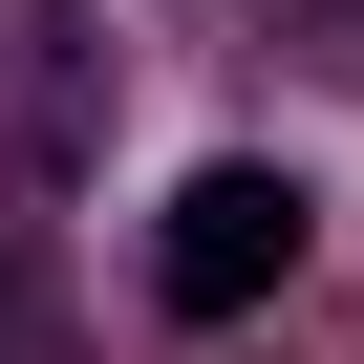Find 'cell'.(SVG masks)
<instances>
[{
  "mask_svg": "<svg viewBox=\"0 0 364 364\" xmlns=\"http://www.w3.org/2000/svg\"><path fill=\"white\" fill-rule=\"evenodd\" d=\"M150 279L193 300V321H236L257 279H300V171H257V150L193 171V193H171V236H150Z\"/></svg>",
  "mask_w": 364,
  "mask_h": 364,
  "instance_id": "6da1fadb",
  "label": "cell"
}]
</instances>
